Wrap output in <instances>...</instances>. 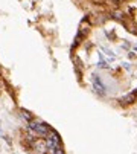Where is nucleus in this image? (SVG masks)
Listing matches in <instances>:
<instances>
[{"label":"nucleus","mask_w":137,"mask_h":154,"mask_svg":"<svg viewBox=\"0 0 137 154\" xmlns=\"http://www.w3.org/2000/svg\"><path fill=\"white\" fill-rule=\"evenodd\" d=\"M90 2H93V3H96V5H99V6H104V8H116V6H119L120 3H123V2H126V0H90Z\"/></svg>","instance_id":"nucleus-2"},{"label":"nucleus","mask_w":137,"mask_h":154,"mask_svg":"<svg viewBox=\"0 0 137 154\" xmlns=\"http://www.w3.org/2000/svg\"><path fill=\"white\" fill-rule=\"evenodd\" d=\"M79 81L116 105L137 102V21L116 11L87 17L73 45Z\"/></svg>","instance_id":"nucleus-1"}]
</instances>
